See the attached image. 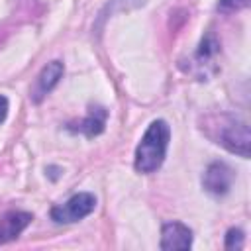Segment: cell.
<instances>
[{"mask_svg": "<svg viewBox=\"0 0 251 251\" xmlns=\"http://www.w3.org/2000/svg\"><path fill=\"white\" fill-rule=\"evenodd\" d=\"M202 129L216 145H222L226 151L233 155L249 159L251 133H249L247 122L229 114H220V116L206 118V126H202Z\"/></svg>", "mask_w": 251, "mask_h": 251, "instance_id": "1", "label": "cell"}, {"mask_svg": "<svg viewBox=\"0 0 251 251\" xmlns=\"http://www.w3.org/2000/svg\"><path fill=\"white\" fill-rule=\"evenodd\" d=\"M169 141H171L169 124L165 120H153L135 147V159H133L135 171L141 175L155 173L165 163Z\"/></svg>", "mask_w": 251, "mask_h": 251, "instance_id": "2", "label": "cell"}, {"mask_svg": "<svg viewBox=\"0 0 251 251\" xmlns=\"http://www.w3.org/2000/svg\"><path fill=\"white\" fill-rule=\"evenodd\" d=\"M220 53H222V45H220L216 33H214V31H208V33L200 39L196 51H194L192 57L186 61V65L180 63V67H182L188 75H192L194 78H198V80H208V78H210L212 75H216L218 69H220V63H218Z\"/></svg>", "mask_w": 251, "mask_h": 251, "instance_id": "3", "label": "cell"}, {"mask_svg": "<svg viewBox=\"0 0 251 251\" xmlns=\"http://www.w3.org/2000/svg\"><path fill=\"white\" fill-rule=\"evenodd\" d=\"M94 208H96V196L92 192H76L67 202L53 206L49 216L55 224L67 226V224L84 220L86 216H90L94 212Z\"/></svg>", "mask_w": 251, "mask_h": 251, "instance_id": "4", "label": "cell"}, {"mask_svg": "<svg viewBox=\"0 0 251 251\" xmlns=\"http://www.w3.org/2000/svg\"><path fill=\"white\" fill-rule=\"evenodd\" d=\"M235 173L233 169L224 161H214L206 167L202 175V188L212 196H226L233 184Z\"/></svg>", "mask_w": 251, "mask_h": 251, "instance_id": "5", "label": "cell"}, {"mask_svg": "<svg viewBox=\"0 0 251 251\" xmlns=\"http://www.w3.org/2000/svg\"><path fill=\"white\" fill-rule=\"evenodd\" d=\"M63 75H65V65H63L61 61H51V63H47V65L39 71V75L35 76V82H33V86H31V90H29L31 102H35V104L43 102V98L61 82Z\"/></svg>", "mask_w": 251, "mask_h": 251, "instance_id": "6", "label": "cell"}, {"mask_svg": "<svg viewBox=\"0 0 251 251\" xmlns=\"http://www.w3.org/2000/svg\"><path fill=\"white\" fill-rule=\"evenodd\" d=\"M192 229L180 222H167L161 227V243L163 251H184L192 247Z\"/></svg>", "mask_w": 251, "mask_h": 251, "instance_id": "7", "label": "cell"}, {"mask_svg": "<svg viewBox=\"0 0 251 251\" xmlns=\"http://www.w3.org/2000/svg\"><path fill=\"white\" fill-rule=\"evenodd\" d=\"M108 120V110L104 106H90L88 114L78 122H69L67 129L73 133H80L84 137H96L104 131Z\"/></svg>", "mask_w": 251, "mask_h": 251, "instance_id": "8", "label": "cell"}, {"mask_svg": "<svg viewBox=\"0 0 251 251\" xmlns=\"http://www.w3.org/2000/svg\"><path fill=\"white\" fill-rule=\"evenodd\" d=\"M33 216L24 210H10L0 216V245H6L14 239H18L25 227L31 224Z\"/></svg>", "mask_w": 251, "mask_h": 251, "instance_id": "9", "label": "cell"}, {"mask_svg": "<svg viewBox=\"0 0 251 251\" xmlns=\"http://www.w3.org/2000/svg\"><path fill=\"white\" fill-rule=\"evenodd\" d=\"M243 243H245V233H243L239 227H229L227 233H226L224 247H226V249H241Z\"/></svg>", "mask_w": 251, "mask_h": 251, "instance_id": "10", "label": "cell"}, {"mask_svg": "<svg viewBox=\"0 0 251 251\" xmlns=\"http://www.w3.org/2000/svg\"><path fill=\"white\" fill-rule=\"evenodd\" d=\"M249 2L251 0H218L216 10L220 14H233V12H239V10L247 8Z\"/></svg>", "mask_w": 251, "mask_h": 251, "instance_id": "11", "label": "cell"}, {"mask_svg": "<svg viewBox=\"0 0 251 251\" xmlns=\"http://www.w3.org/2000/svg\"><path fill=\"white\" fill-rule=\"evenodd\" d=\"M8 110H10V102H8V98H6L4 94H0V124L6 122V118H8Z\"/></svg>", "mask_w": 251, "mask_h": 251, "instance_id": "12", "label": "cell"}]
</instances>
